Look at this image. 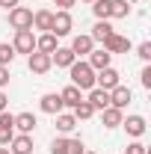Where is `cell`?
I'll list each match as a JSON object with an SVG mask.
<instances>
[{"instance_id": "603a6c76", "label": "cell", "mask_w": 151, "mask_h": 154, "mask_svg": "<svg viewBox=\"0 0 151 154\" xmlns=\"http://www.w3.org/2000/svg\"><path fill=\"white\" fill-rule=\"evenodd\" d=\"M113 36V27H110V21H98L92 27V42L98 38V42H104V38H110Z\"/></svg>"}, {"instance_id": "836d02e7", "label": "cell", "mask_w": 151, "mask_h": 154, "mask_svg": "<svg viewBox=\"0 0 151 154\" xmlns=\"http://www.w3.org/2000/svg\"><path fill=\"white\" fill-rule=\"evenodd\" d=\"M57 6H59V9H62V12H68V9L74 6V0H57Z\"/></svg>"}, {"instance_id": "44dd1931", "label": "cell", "mask_w": 151, "mask_h": 154, "mask_svg": "<svg viewBox=\"0 0 151 154\" xmlns=\"http://www.w3.org/2000/svg\"><path fill=\"white\" fill-rule=\"evenodd\" d=\"M15 128H18L21 134H30V131L36 128V116H33V113H21V116H15Z\"/></svg>"}, {"instance_id": "7402d4cb", "label": "cell", "mask_w": 151, "mask_h": 154, "mask_svg": "<svg viewBox=\"0 0 151 154\" xmlns=\"http://www.w3.org/2000/svg\"><path fill=\"white\" fill-rule=\"evenodd\" d=\"M131 3L128 0H110V18H128Z\"/></svg>"}, {"instance_id": "ac0fdd59", "label": "cell", "mask_w": 151, "mask_h": 154, "mask_svg": "<svg viewBox=\"0 0 151 154\" xmlns=\"http://www.w3.org/2000/svg\"><path fill=\"white\" fill-rule=\"evenodd\" d=\"M110 59H113V54H107V51L101 48V51H92V54H89V65L101 71V68H107V65H110Z\"/></svg>"}, {"instance_id": "7c38bea8", "label": "cell", "mask_w": 151, "mask_h": 154, "mask_svg": "<svg viewBox=\"0 0 151 154\" xmlns=\"http://www.w3.org/2000/svg\"><path fill=\"white\" fill-rule=\"evenodd\" d=\"M86 101L92 104V110H107L110 107V92L107 89H89V98Z\"/></svg>"}, {"instance_id": "8992f818", "label": "cell", "mask_w": 151, "mask_h": 154, "mask_svg": "<svg viewBox=\"0 0 151 154\" xmlns=\"http://www.w3.org/2000/svg\"><path fill=\"white\" fill-rule=\"evenodd\" d=\"M51 54H42V51H33L30 54V71L33 74H48L51 71Z\"/></svg>"}, {"instance_id": "7a4b0ae2", "label": "cell", "mask_w": 151, "mask_h": 154, "mask_svg": "<svg viewBox=\"0 0 151 154\" xmlns=\"http://www.w3.org/2000/svg\"><path fill=\"white\" fill-rule=\"evenodd\" d=\"M9 24H12L15 30H33V12L24 9V6H15V9L9 12Z\"/></svg>"}, {"instance_id": "d6a6232c", "label": "cell", "mask_w": 151, "mask_h": 154, "mask_svg": "<svg viewBox=\"0 0 151 154\" xmlns=\"http://www.w3.org/2000/svg\"><path fill=\"white\" fill-rule=\"evenodd\" d=\"M6 83H9V68H6V65H0V89H3Z\"/></svg>"}, {"instance_id": "d6986e66", "label": "cell", "mask_w": 151, "mask_h": 154, "mask_svg": "<svg viewBox=\"0 0 151 154\" xmlns=\"http://www.w3.org/2000/svg\"><path fill=\"white\" fill-rule=\"evenodd\" d=\"M77 128V119L71 113H57V131L59 134H71Z\"/></svg>"}, {"instance_id": "8fae6325", "label": "cell", "mask_w": 151, "mask_h": 154, "mask_svg": "<svg viewBox=\"0 0 151 154\" xmlns=\"http://www.w3.org/2000/svg\"><path fill=\"white\" fill-rule=\"evenodd\" d=\"M39 107H42V113L57 116V113H62V107H65V104H62L59 92H51V95H45V98H42V104H39Z\"/></svg>"}, {"instance_id": "f546056e", "label": "cell", "mask_w": 151, "mask_h": 154, "mask_svg": "<svg viewBox=\"0 0 151 154\" xmlns=\"http://www.w3.org/2000/svg\"><path fill=\"white\" fill-rule=\"evenodd\" d=\"M139 59H145V62L151 59V42H142L139 45Z\"/></svg>"}, {"instance_id": "ffe728a7", "label": "cell", "mask_w": 151, "mask_h": 154, "mask_svg": "<svg viewBox=\"0 0 151 154\" xmlns=\"http://www.w3.org/2000/svg\"><path fill=\"white\" fill-rule=\"evenodd\" d=\"M36 51H42V54H54V51H57V36H54V33H45L42 38H36Z\"/></svg>"}, {"instance_id": "8d00e7d4", "label": "cell", "mask_w": 151, "mask_h": 154, "mask_svg": "<svg viewBox=\"0 0 151 154\" xmlns=\"http://www.w3.org/2000/svg\"><path fill=\"white\" fill-rule=\"evenodd\" d=\"M0 154H12V151H9V148H0Z\"/></svg>"}, {"instance_id": "74e56055", "label": "cell", "mask_w": 151, "mask_h": 154, "mask_svg": "<svg viewBox=\"0 0 151 154\" xmlns=\"http://www.w3.org/2000/svg\"><path fill=\"white\" fill-rule=\"evenodd\" d=\"M83 154H95V151H83Z\"/></svg>"}, {"instance_id": "e575fe53", "label": "cell", "mask_w": 151, "mask_h": 154, "mask_svg": "<svg viewBox=\"0 0 151 154\" xmlns=\"http://www.w3.org/2000/svg\"><path fill=\"white\" fill-rule=\"evenodd\" d=\"M6 101H9V98H6V92H0V113L6 110Z\"/></svg>"}, {"instance_id": "52a82bcc", "label": "cell", "mask_w": 151, "mask_h": 154, "mask_svg": "<svg viewBox=\"0 0 151 154\" xmlns=\"http://www.w3.org/2000/svg\"><path fill=\"white\" fill-rule=\"evenodd\" d=\"M15 136V116H9L6 110L0 113V145H9Z\"/></svg>"}, {"instance_id": "6da1fadb", "label": "cell", "mask_w": 151, "mask_h": 154, "mask_svg": "<svg viewBox=\"0 0 151 154\" xmlns=\"http://www.w3.org/2000/svg\"><path fill=\"white\" fill-rule=\"evenodd\" d=\"M71 86H77L80 92L83 89H95V68L89 62H74L71 65Z\"/></svg>"}, {"instance_id": "9c48e42d", "label": "cell", "mask_w": 151, "mask_h": 154, "mask_svg": "<svg viewBox=\"0 0 151 154\" xmlns=\"http://www.w3.org/2000/svg\"><path fill=\"white\" fill-rule=\"evenodd\" d=\"M131 98H133V95H131V89L119 83L116 89H110V107H116V110H125V107L131 104Z\"/></svg>"}, {"instance_id": "ba28073f", "label": "cell", "mask_w": 151, "mask_h": 154, "mask_svg": "<svg viewBox=\"0 0 151 154\" xmlns=\"http://www.w3.org/2000/svg\"><path fill=\"white\" fill-rule=\"evenodd\" d=\"M104 51H107V54H128V51H131V38L113 33L110 38H104Z\"/></svg>"}, {"instance_id": "d4e9b609", "label": "cell", "mask_w": 151, "mask_h": 154, "mask_svg": "<svg viewBox=\"0 0 151 154\" xmlns=\"http://www.w3.org/2000/svg\"><path fill=\"white\" fill-rule=\"evenodd\" d=\"M95 6H92V12H95V18L98 21H107L110 18V0H92Z\"/></svg>"}, {"instance_id": "cb8c5ba5", "label": "cell", "mask_w": 151, "mask_h": 154, "mask_svg": "<svg viewBox=\"0 0 151 154\" xmlns=\"http://www.w3.org/2000/svg\"><path fill=\"white\" fill-rule=\"evenodd\" d=\"M101 113H104V128H119V125H122V110L107 107V110H101Z\"/></svg>"}, {"instance_id": "1f68e13d", "label": "cell", "mask_w": 151, "mask_h": 154, "mask_svg": "<svg viewBox=\"0 0 151 154\" xmlns=\"http://www.w3.org/2000/svg\"><path fill=\"white\" fill-rule=\"evenodd\" d=\"M142 86L151 89V65H148V68H142Z\"/></svg>"}, {"instance_id": "4dcf8cb0", "label": "cell", "mask_w": 151, "mask_h": 154, "mask_svg": "<svg viewBox=\"0 0 151 154\" xmlns=\"http://www.w3.org/2000/svg\"><path fill=\"white\" fill-rule=\"evenodd\" d=\"M125 154H148V151H145V145H142V142H131Z\"/></svg>"}, {"instance_id": "484cf974", "label": "cell", "mask_w": 151, "mask_h": 154, "mask_svg": "<svg viewBox=\"0 0 151 154\" xmlns=\"http://www.w3.org/2000/svg\"><path fill=\"white\" fill-rule=\"evenodd\" d=\"M92 113H95V110H92V104H89V101H80V104L74 107V113H71V116H74L77 122H80V119H92Z\"/></svg>"}, {"instance_id": "83f0119b", "label": "cell", "mask_w": 151, "mask_h": 154, "mask_svg": "<svg viewBox=\"0 0 151 154\" xmlns=\"http://www.w3.org/2000/svg\"><path fill=\"white\" fill-rule=\"evenodd\" d=\"M83 151H86L83 139H68V145H65V154H83Z\"/></svg>"}, {"instance_id": "4fadbf2b", "label": "cell", "mask_w": 151, "mask_h": 154, "mask_svg": "<svg viewBox=\"0 0 151 154\" xmlns=\"http://www.w3.org/2000/svg\"><path fill=\"white\" fill-rule=\"evenodd\" d=\"M9 145H12V148H9L12 154H33V139H30V134L12 136V142H9Z\"/></svg>"}, {"instance_id": "9a60e30c", "label": "cell", "mask_w": 151, "mask_h": 154, "mask_svg": "<svg viewBox=\"0 0 151 154\" xmlns=\"http://www.w3.org/2000/svg\"><path fill=\"white\" fill-rule=\"evenodd\" d=\"M51 24H54V12L51 9H39L36 15H33V27L36 30H48L51 33Z\"/></svg>"}, {"instance_id": "5b68a950", "label": "cell", "mask_w": 151, "mask_h": 154, "mask_svg": "<svg viewBox=\"0 0 151 154\" xmlns=\"http://www.w3.org/2000/svg\"><path fill=\"white\" fill-rule=\"evenodd\" d=\"M119 80H122V77H119V71H116V68H110V65H107V68H101V71H98V77H95L98 89H107V92L119 86Z\"/></svg>"}, {"instance_id": "30bf717a", "label": "cell", "mask_w": 151, "mask_h": 154, "mask_svg": "<svg viewBox=\"0 0 151 154\" xmlns=\"http://www.w3.org/2000/svg\"><path fill=\"white\" fill-rule=\"evenodd\" d=\"M51 62H57V68H71L77 62V57L71 54V48H57V51L51 54Z\"/></svg>"}, {"instance_id": "5bb4252c", "label": "cell", "mask_w": 151, "mask_h": 154, "mask_svg": "<svg viewBox=\"0 0 151 154\" xmlns=\"http://www.w3.org/2000/svg\"><path fill=\"white\" fill-rule=\"evenodd\" d=\"M59 98H62V104H65V107H71V110H74L77 104L83 101V92H80L77 86H65V89L59 92Z\"/></svg>"}, {"instance_id": "f1b7e54d", "label": "cell", "mask_w": 151, "mask_h": 154, "mask_svg": "<svg viewBox=\"0 0 151 154\" xmlns=\"http://www.w3.org/2000/svg\"><path fill=\"white\" fill-rule=\"evenodd\" d=\"M65 145H68V139H62V136H57V139L51 142V154H65Z\"/></svg>"}, {"instance_id": "277c9868", "label": "cell", "mask_w": 151, "mask_h": 154, "mask_svg": "<svg viewBox=\"0 0 151 154\" xmlns=\"http://www.w3.org/2000/svg\"><path fill=\"white\" fill-rule=\"evenodd\" d=\"M71 27H74V21H71L68 12H62V9L54 12V24H51V33H54V36H68Z\"/></svg>"}, {"instance_id": "2e32d148", "label": "cell", "mask_w": 151, "mask_h": 154, "mask_svg": "<svg viewBox=\"0 0 151 154\" xmlns=\"http://www.w3.org/2000/svg\"><path fill=\"white\" fill-rule=\"evenodd\" d=\"M122 125L128 128L131 136H142L145 134V119H142V116H128V122H122Z\"/></svg>"}, {"instance_id": "4316f807", "label": "cell", "mask_w": 151, "mask_h": 154, "mask_svg": "<svg viewBox=\"0 0 151 154\" xmlns=\"http://www.w3.org/2000/svg\"><path fill=\"white\" fill-rule=\"evenodd\" d=\"M15 59V48L12 45H0V65H9Z\"/></svg>"}, {"instance_id": "3957f363", "label": "cell", "mask_w": 151, "mask_h": 154, "mask_svg": "<svg viewBox=\"0 0 151 154\" xmlns=\"http://www.w3.org/2000/svg\"><path fill=\"white\" fill-rule=\"evenodd\" d=\"M12 48H15V54H33V51H36V36H33V30H18Z\"/></svg>"}, {"instance_id": "e0dca14e", "label": "cell", "mask_w": 151, "mask_h": 154, "mask_svg": "<svg viewBox=\"0 0 151 154\" xmlns=\"http://www.w3.org/2000/svg\"><path fill=\"white\" fill-rule=\"evenodd\" d=\"M71 54L80 57V54H92V36H74L71 42Z\"/></svg>"}, {"instance_id": "d590c367", "label": "cell", "mask_w": 151, "mask_h": 154, "mask_svg": "<svg viewBox=\"0 0 151 154\" xmlns=\"http://www.w3.org/2000/svg\"><path fill=\"white\" fill-rule=\"evenodd\" d=\"M0 6H18V0H0Z\"/></svg>"}, {"instance_id": "f35d334b", "label": "cell", "mask_w": 151, "mask_h": 154, "mask_svg": "<svg viewBox=\"0 0 151 154\" xmlns=\"http://www.w3.org/2000/svg\"><path fill=\"white\" fill-rule=\"evenodd\" d=\"M86 3H92V0H86Z\"/></svg>"}]
</instances>
